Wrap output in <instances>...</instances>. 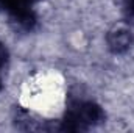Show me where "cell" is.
Here are the masks:
<instances>
[{
  "mask_svg": "<svg viewBox=\"0 0 134 133\" xmlns=\"http://www.w3.org/2000/svg\"><path fill=\"white\" fill-rule=\"evenodd\" d=\"M104 110L94 100H73L67 105L64 117L59 121V130L81 132L104 122Z\"/></svg>",
  "mask_w": 134,
  "mask_h": 133,
  "instance_id": "obj_1",
  "label": "cell"
},
{
  "mask_svg": "<svg viewBox=\"0 0 134 133\" xmlns=\"http://www.w3.org/2000/svg\"><path fill=\"white\" fill-rule=\"evenodd\" d=\"M0 13L6 14L13 25L22 32H33L37 24L33 5L27 0H0Z\"/></svg>",
  "mask_w": 134,
  "mask_h": 133,
  "instance_id": "obj_2",
  "label": "cell"
},
{
  "mask_svg": "<svg viewBox=\"0 0 134 133\" xmlns=\"http://www.w3.org/2000/svg\"><path fill=\"white\" fill-rule=\"evenodd\" d=\"M106 47L114 55H123L134 45V32L130 22L122 21L112 25L104 38Z\"/></svg>",
  "mask_w": 134,
  "mask_h": 133,
  "instance_id": "obj_3",
  "label": "cell"
},
{
  "mask_svg": "<svg viewBox=\"0 0 134 133\" xmlns=\"http://www.w3.org/2000/svg\"><path fill=\"white\" fill-rule=\"evenodd\" d=\"M122 11L126 22H134V0H122Z\"/></svg>",
  "mask_w": 134,
  "mask_h": 133,
  "instance_id": "obj_4",
  "label": "cell"
},
{
  "mask_svg": "<svg viewBox=\"0 0 134 133\" xmlns=\"http://www.w3.org/2000/svg\"><path fill=\"white\" fill-rule=\"evenodd\" d=\"M8 61H9V52H8V47L0 41V72L5 70V67L8 66Z\"/></svg>",
  "mask_w": 134,
  "mask_h": 133,
  "instance_id": "obj_5",
  "label": "cell"
},
{
  "mask_svg": "<svg viewBox=\"0 0 134 133\" xmlns=\"http://www.w3.org/2000/svg\"><path fill=\"white\" fill-rule=\"evenodd\" d=\"M3 89V72H0V93Z\"/></svg>",
  "mask_w": 134,
  "mask_h": 133,
  "instance_id": "obj_6",
  "label": "cell"
},
{
  "mask_svg": "<svg viewBox=\"0 0 134 133\" xmlns=\"http://www.w3.org/2000/svg\"><path fill=\"white\" fill-rule=\"evenodd\" d=\"M28 3H31V5H34V3H37V2H41V0H27Z\"/></svg>",
  "mask_w": 134,
  "mask_h": 133,
  "instance_id": "obj_7",
  "label": "cell"
}]
</instances>
